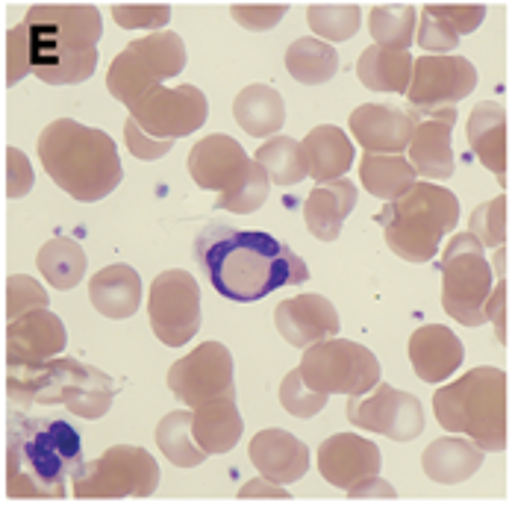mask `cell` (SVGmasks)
<instances>
[{
    "instance_id": "obj_50",
    "label": "cell",
    "mask_w": 512,
    "mask_h": 509,
    "mask_svg": "<svg viewBox=\"0 0 512 509\" xmlns=\"http://www.w3.org/2000/svg\"><path fill=\"white\" fill-rule=\"evenodd\" d=\"M433 15H439V18H445L460 36H468V33H474L483 21H486V6H451V3H445V6H427Z\"/></svg>"
},
{
    "instance_id": "obj_13",
    "label": "cell",
    "mask_w": 512,
    "mask_h": 509,
    "mask_svg": "<svg viewBox=\"0 0 512 509\" xmlns=\"http://www.w3.org/2000/svg\"><path fill=\"white\" fill-rule=\"evenodd\" d=\"M168 389L189 409L215 401L221 395H236V365L233 354L221 342H204L192 354L177 359L168 371Z\"/></svg>"
},
{
    "instance_id": "obj_48",
    "label": "cell",
    "mask_w": 512,
    "mask_h": 509,
    "mask_svg": "<svg viewBox=\"0 0 512 509\" xmlns=\"http://www.w3.org/2000/svg\"><path fill=\"white\" fill-rule=\"evenodd\" d=\"M33 180H36V177H33V165H30L27 153L18 151V148H9V151H6V195H9L12 201L30 195Z\"/></svg>"
},
{
    "instance_id": "obj_45",
    "label": "cell",
    "mask_w": 512,
    "mask_h": 509,
    "mask_svg": "<svg viewBox=\"0 0 512 509\" xmlns=\"http://www.w3.org/2000/svg\"><path fill=\"white\" fill-rule=\"evenodd\" d=\"M112 18L124 30H165L171 21V6L168 3H145V6H112Z\"/></svg>"
},
{
    "instance_id": "obj_32",
    "label": "cell",
    "mask_w": 512,
    "mask_h": 509,
    "mask_svg": "<svg viewBox=\"0 0 512 509\" xmlns=\"http://www.w3.org/2000/svg\"><path fill=\"white\" fill-rule=\"evenodd\" d=\"M412 53L398 48H383L371 45L365 48L357 62L359 83L371 92H386V95H407L412 80Z\"/></svg>"
},
{
    "instance_id": "obj_15",
    "label": "cell",
    "mask_w": 512,
    "mask_h": 509,
    "mask_svg": "<svg viewBox=\"0 0 512 509\" xmlns=\"http://www.w3.org/2000/svg\"><path fill=\"white\" fill-rule=\"evenodd\" d=\"M209 115L206 95L198 86H177L165 89L162 83L154 86L145 98L130 106V118L156 139H183L201 130Z\"/></svg>"
},
{
    "instance_id": "obj_44",
    "label": "cell",
    "mask_w": 512,
    "mask_h": 509,
    "mask_svg": "<svg viewBox=\"0 0 512 509\" xmlns=\"http://www.w3.org/2000/svg\"><path fill=\"white\" fill-rule=\"evenodd\" d=\"M415 42L427 53H451L460 48V33L439 15H433L427 6L421 9V24L415 27Z\"/></svg>"
},
{
    "instance_id": "obj_37",
    "label": "cell",
    "mask_w": 512,
    "mask_h": 509,
    "mask_svg": "<svg viewBox=\"0 0 512 509\" xmlns=\"http://www.w3.org/2000/svg\"><path fill=\"white\" fill-rule=\"evenodd\" d=\"M254 162H259L265 168V174L271 177L274 186H295L301 183L304 177H309L307 171V159H304V148L298 139L292 136H271L259 151H256Z\"/></svg>"
},
{
    "instance_id": "obj_53",
    "label": "cell",
    "mask_w": 512,
    "mask_h": 509,
    "mask_svg": "<svg viewBox=\"0 0 512 509\" xmlns=\"http://www.w3.org/2000/svg\"><path fill=\"white\" fill-rule=\"evenodd\" d=\"M239 501H254V498H268V501H289L292 495L286 492V486L283 483H274V480H268V477H254V480H248L242 489H239V495H236Z\"/></svg>"
},
{
    "instance_id": "obj_7",
    "label": "cell",
    "mask_w": 512,
    "mask_h": 509,
    "mask_svg": "<svg viewBox=\"0 0 512 509\" xmlns=\"http://www.w3.org/2000/svg\"><path fill=\"white\" fill-rule=\"evenodd\" d=\"M15 386H21V398L36 404H65L74 415L89 421L103 418L115 401L112 380L77 359L53 357L42 365L21 368V374L9 371V389Z\"/></svg>"
},
{
    "instance_id": "obj_16",
    "label": "cell",
    "mask_w": 512,
    "mask_h": 509,
    "mask_svg": "<svg viewBox=\"0 0 512 509\" xmlns=\"http://www.w3.org/2000/svg\"><path fill=\"white\" fill-rule=\"evenodd\" d=\"M348 421L365 433H380L392 442H412L424 433L421 401L389 383H377L371 392L351 398Z\"/></svg>"
},
{
    "instance_id": "obj_33",
    "label": "cell",
    "mask_w": 512,
    "mask_h": 509,
    "mask_svg": "<svg viewBox=\"0 0 512 509\" xmlns=\"http://www.w3.org/2000/svg\"><path fill=\"white\" fill-rule=\"evenodd\" d=\"M359 180L362 186L383 201H395L404 192H410L412 183L418 180L410 159L401 153H362L359 159Z\"/></svg>"
},
{
    "instance_id": "obj_46",
    "label": "cell",
    "mask_w": 512,
    "mask_h": 509,
    "mask_svg": "<svg viewBox=\"0 0 512 509\" xmlns=\"http://www.w3.org/2000/svg\"><path fill=\"white\" fill-rule=\"evenodd\" d=\"M27 74H33V65H30V30H27V24H18L6 36V83L18 86Z\"/></svg>"
},
{
    "instance_id": "obj_28",
    "label": "cell",
    "mask_w": 512,
    "mask_h": 509,
    "mask_svg": "<svg viewBox=\"0 0 512 509\" xmlns=\"http://www.w3.org/2000/svg\"><path fill=\"white\" fill-rule=\"evenodd\" d=\"M89 301L101 315L115 318V321L136 315L139 306H142V277H139V271L133 265H127V262L106 265L98 274H92Z\"/></svg>"
},
{
    "instance_id": "obj_1",
    "label": "cell",
    "mask_w": 512,
    "mask_h": 509,
    "mask_svg": "<svg viewBox=\"0 0 512 509\" xmlns=\"http://www.w3.org/2000/svg\"><path fill=\"white\" fill-rule=\"evenodd\" d=\"M195 262L212 289L236 304H254L309 280L307 262L262 230L209 224L195 239Z\"/></svg>"
},
{
    "instance_id": "obj_35",
    "label": "cell",
    "mask_w": 512,
    "mask_h": 509,
    "mask_svg": "<svg viewBox=\"0 0 512 509\" xmlns=\"http://www.w3.org/2000/svg\"><path fill=\"white\" fill-rule=\"evenodd\" d=\"M36 265H39L45 283H51L59 292H71L86 277V251L74 239L56 236V239L42 245V251L36 256Z\"/></svg>"
},
{
    "instance_id": "obj_3",
    "label": "cell",
    "mask_w": 512,
    "mask_h": 509,
    "mask_svg": "<svg viewBox=\"0 0 512 509\" xmlns=\"http://www.w3.org/2000/svg\"><path fill=\"white\" fill-rule=\"evenodd\" d=\"M39 159L53 183L80 204L103 201L124 177L112 136L74 118H56L42 130Z\"/></svg>"
},
{
    "instance_id": "obj_12",
    "label": "cell",
    "mask_w": 512,
    "mask_h": 509,
    "mask_svg": "<svg viewBox=\"0 0 512 509\" xmlns=\"http://www.w3.org/2000/svg\"><path fill=\"white\" fill-rule=\"evenodd\" d=\"M148 315L154 336L168 348H183L201 330V286L183 268H168L151 283Z\"/></svg>"
},
{
    "instance_id": "obj_17",
    "label": "cell",
    "mask_w": 512,
    "mask_h": 509,
    "mask_svg": "<svg viewBox=\"0 0 512 509\" xmlns=\"http://www.w3.org/2000/svg\"><path fill=\"white\" fill-rule=\"evenodd\" d=\"M68 345V333L62 318L48 306L30 309L9 321L6 327V354L9 368H30L59 357Z\"/></svg>"
},
{
    "instance_id": "obj_6",
    "label": "cell",
    "mask_w": 512,
    "mask_h": 509,
    "mask_svg": "<svg viewBox=\"0 0 512 509\" xmlns=\"http://www.w3.org/2000/svg\"><path fill=\"white\" fill-rule=\"evenodd\" d=\"M460 221V201L451 189L415 180L410 192L377 212V224L383 227L386 245L398 259L430 262L439 254L442 239Z\"/></svg>"
},
{
    "instance_id": "obj_27",
    "label": "cell",
    "mask_w": 512,
    "mask_h": 509,
    "mask_svg": "<svg viewBox=\"0 0 512 509\" xmlns=\"http://www.w3.org/2000/svg\"><path fill=\"white\" fill-rule=\"evenodd\" d=\"M242 433H245V421L236 407V395H221L192 409V436L204 448L206 457L233 451Z\"/></svg>"
},
{
    "instance_id": "obj_36",
    "label": "cell",
    "mask_w": 512,
    "mask_h": 509,
    "mask_svg": "<svg viewBox=\"0 0 512 509\" xmlns=\"http://www.w3.org/2000/svg\"><path fill=\"white\" fill-rule=\"evenodd\" d=\"M156 448L177 468H195L206 459V451L192 436V412L174 409L156 424Z\"/></svg>"
},
{
    "instance_id": "obj_24",
    "label": "cell",
    "mask_w": 512,
    "mask_h": 509,
    "mask_svg": "<svg viewBox=\"0 0 512 509\" xmlns=\"http://www.w3.org/2000/svg\"><path fill=\"white\" fill-rule=\"evenodd\" d=\"M465 359L460 336L445 324H424L410 336V362L418 380L445 383Z\"/></svg>"
},
{
    "instance_id": "obj_22",
    "label": "cell",
    "mask_w": 512,
    "mask_h": 509,
    "mask_svg": "<svg viewBox=\"0 0 512 509\" xmlns=\"http://www.w3.org/2000/svg\"><path fill=\"white\" fill-rule=\"evenodd\" d=\"M351 136L368 153H404L410 148L412 121L410 112L392 103H362L351 112Z\"/></svg>"
},
{
    "instance_id": "obj_10",
    "label": "cell",
    "mask_w": 512,
    "mask_h": 509,
    "mask_svg": "<svg viewBox=\"0 0 512 509\" xmlns=\"http://www.w3.org/2000/svg\"><path fill=\"white\" fill-rule=\"evenodd\" d=\"M304 383L324 395L359 398L380 383V359L351 339H324L309 345L298 365Z\"/></svg>"
},
{
    "instance_id": "obj_40",
    "label": "cell",
    "mask_w": 512,
    "mask_h": 509,
    "mask_svg": "<svg viewBox=\"0 0 512 509\" xmlns=\"http://www.w3.org/2000/svg\"><path fill=\"white\" fill-rule=\"evenodd\" d=\"M268 192H271V177L265 174V168L259 162H254L251 174L236 189L218 195L215 209H224V212H233V215H251L268 201Z\"/></svg>"
},
{
    "instance_id": "obj_9",
    "label": "cell",
    "mask_w": 512,
    "mask_h": 509,
    "mask_svg": "<svg viewBox=\"0 0 512 509\" xmlns=\"http://www.w3.org/2000/svg\"><path fill=\"white\" fill-rule=\"evenodd\" d=\"M492 283L486 248L468 230L457 233L442 256V309L462 327H483Z\"/></svg>"
},
{
    "instance_id": "obj_18",
    "label": "cell",
    "mask_w": 512,
    "mask_h": 509,
    "mask_svg": "<svg viewBox=\"0 0 512 509\" xmlns=\"http://www.w3.org/2000/svg\"><path fill=\"white\" fill-rule=\"evenodd\" d=\"M254 168V159L245 148L224 133H212L201 139L189 153V174L204 192H230L236 189Z\"/></svg>"
},
{
    "instance_id": "obj_21",
    "label": "cell",
    "mask_w": 512,
    "mask_h": 509,
    "mask_svg": "<svg viewBox=\"0 0 512 509\" xmlns=\"http://www.w3.org/2000/svg\"><path fill=\"white\" fill-rule=\"evenodd\" d=\"M380 465V448L357 433H336L318 448V471L336 489H348L362 477L380 474Z\"/></svg>"
},
{
    "instance_id": "obj_30",
    "label": "cell",
    "mask_w": 512,
    "mask_h": 509,
    "mask_svg": "<svg viewBox=\"0 0 512 509\" xmlns=\"http://www.w3.org/2000/svg\"><path fill=\"white\" fill-rule=\"evenodd\" d=\"M483 465V448L471 442L468 436H442L430 442V448L421 454L424 474L439 486H460L471 480Z\"/></svg>"
},
{
    "instance_id": "obj_20",
    "label": "cell",
    "mask_w": 512,
    "mask_h": 509,
    "mask_svg": "<svg viewBox=\"0 0 512 509\" xmlns=\"http://www.w3.org/2000/svg\"><path fill=\"white\" fill-rule=\"evenodd\" d=\"M274 324L292 348L307 351L309 345L339 333V312L324 295L309 292L274 306Z\"/></svg>"
},
{
    "instance_id": "obj_34",
    "label": "cell",
    "mask_w": 512,
    "mask_h": 509,
    "mask_svg": "<svg viewBox=\"0 0 512 509\" xmlns=\"http://www.w3.org/2000/svg\"><path fill=\"white\" fill-rule=\"evenodd\" d=\"M286 71L292 74V80H298L304 86H324L339 71V53L330 42H324L318 36H304L289 45Z\"/></svg>"
},
{
    "instance_id": "obj_51",
    "label": "cell",
    "mask_w": 512,
    "mask_h": 509,
    "mask_svg": "<svg viewBox=\"0 0 512 509\" xmlns=\"http://www.w3.org/2000/svg\"><path fill=\"white\" fill-rule=\"evenodd\" d=\"M486 318L495 324L498 342L507 345V283H504V277L495 283V289H492V295L486 301Z\"/></svg>"
},
{
    "instance_id": "obj_52",
    "label": "cell",
    "mask_w": 512,
    "mask_h": 509,
    "mask_svg": "<svg viewBox=\"0 0 512 509\" xmlns=\"http://www.w3.org/2000/svg\"><path fill=\"white\" fill-rule=\"evenodd\" d=\"M345 492H348V498H354V501H362V498H383V501H392V498H398L395 486H392L389 480H383L380 474L362 477L357 483H351Z\"/></svg>"
},
{
    "instance_id": "obj_23",
    "label": "cell",
    "mask_w": 512,
    "mask_h": 509,
    "mask_svg": "<svg viewBox=\"0 0 512 509\" xmlns=\"http://www.w3.org/2000/svg\"><path fill=\"white\" fill-rule=\"evenodd\" d=\"M248 454H251V462L262 477L283 483V486L304 480V474L309 471L307 445L295 433L280 430V427L259 430L251 439Z\"/></svg>"
},
{
    "instance_id": "obj_14",
    "label": "cell",
    "mask_w": 512,
    "mask_h": 509,
    "mask_svg": "<svg viewBox=\"0 0 512 509\" xmlns=\"http://www.w3.org/2000/svg\"><path fill=\"white\" fill-rule=\"evenodd\" d=\"M477 89V68L457 53H427L412 62L407 101L412 112H433L465 101Z\"/></svg>"
},
{
    "instance_id": "obj_29",
    "label": "cell",
    "mask_w": 512,
    "mask_h": 509,
    "mask_svg": "<svg viewBox=\"0 0 512 509\" xmlns=\"http://www.w3.org/2000/svg\"><path fill=\"white\" fill-rule=\"evenodd\" d=\"M304 159H307L309 177L315 183H324V180H339L351 171L354 159H357V148L351 142V136L336 127V124H318L312 127L304 142Z\"/></svg>"
},
{
    "instance_id": "obj_31",
    "label": "cell",
    "mask_w": 512,
    "mask_h": 509,
    "mask_svg": "<svg viewBox=\"0 0 512 509\" xmlns=\"http://www.w3.org/2000/svg\"><path fill=\"white\" fill-rule=\"evenodd\" d=\"M233 118L236 124L254 136V139H271L280 133V127L286 124V101L274 86L254 83L245 86L236 101H233Z\"/></svg>"
},
{
    "instance_id": "obj_43",
    "label": "cell",
    "mask_w": 512,
    "mask_h": 509,
    "mask_svg": "<svg viewBox=\"0 0 512 509\" xmlns=\"http://www.w3.org/2000/svg\"><path fill=\"white\" fill-rule=\"evenodd\" d=\"M48 292H45V286L42 283H36L33 277H27V274H12L9 280H6V318L12 321V318H18V315H24V312H30V309H42V306H48Z\"/></svg>"
},
{
    "instance_id": "obj_8",
    "label": "cell",
    "mask_w": 512,
    "mask_h": 509,
    "mask_svg": "<svg viewBox=\"0 0 512 509\" xmlns=\"http://www.w3.org/2000/svg\"><path fill=\"white\" fill-rule=\"evenodd\" d=\"M186 45L174 30H154L118 53L106 71V89L127 109L154 86L177 77L186 68Z\"/></svg>"
},
{
    "instance_id": "obj_42",
    "label": "cell",
    "mask_w": 512,
    "mask_h": 509,
    "mask_svg": "<svg viewBox=\"0 0 512 509\" xmlns=\"http://www.w3.org/2000/svg\"><path fill=\"white\" fill-rule=\"evenodd\" d=\"M327 398H330V395L309 389L298 368L289 371V374L283 377V383H280V404H283V409H286L289 415H295V418H312V415H318L321 409L330 404Z\"/></svg>"
},
{
    "instance_id": "obj_25",
    "label": "cell",
    "mask_w": 512,
    "mask_h": 509,
    "mask_svg": "<svg viewBox=\"0 0 512 509\" xmlns=\"http://www.w3.org/2000/svg\"><path fill=\"white\" fill-rule=\"evenodd\" d=\"M465 139L474 156L486 171L498 177L501 186H507V112L498 101H480L465 127Z\"/></svg>"
},
{
    "instance_id": "obj_47",
    "label": "cell",
    "mask_w": 512,
    "mask_h": 509,
    "mask_svg": "<svg viewBox=\"0 0 512 509\" xmlns=\"http://www.w3.org/2000/svg\"><path fill=\"white\" fill-rule=\"evenodd\" d=\"M124 142H127V151L133 153L136 159H142V162L162 159L165 153L174 148V139H156L151 133H145L133 118H127V124H124Z\"/></svg>"
},
{
    "instance_id": "obj_11",
    "label": "cell",
    "mask_w": 512,
    "mask_h": 509,
    "mask_svg": "<svg viewBox=\"0 0 512 509\" xmlns=\"http://www.w3.org/2000/svg\"><path fill=\"white\" fill-rule=\"evenodd\" d=\"M159 486V465L156 459L136 445H115L106 448L101 457L83 462L74 477L71 489L74 498H151Z\"/></svg>"
},
{
    "instance_id": "obj_4",
    "label": "cell",
    "mask_w": 512,
    "mask_h": 509,
    "mask_svg": "<svg viewBox=\"0 0 512 509\" xmlns=\"http://www.w3.org/2000/svg\"><path fill=\"white\" fill-rule=\"evenodd\" d=\"M83 465V448L65 421H27L12 430L6 451L9 498H62L68 477Z\"/></svg>"
},
{
    "instance_id": "obj_41",
    "label": "cell",
    "mask_w": 512,
    "mask_h": 509,
    "mask_svg": "<svg viewBox=\"0 0 512 509\" xmlns=\"http://www.w3.org/2000/svg\"><path fill=\"white\" fill-rule=\"evenodd\" d=\"M468 233L486 251L504 248V242H507V195H498V198L477 206L468 218Z\"/></svg>"
},
{
    "instance_id": "obj_5",
    "label": "cell",
    "mask_w": 512,
    "mask_h": 509,
    "mask_svg": "<svg viewBox=\"0 0 512 509\" xmlns=\"http://www.w3.org/2000/svg\"><path fill=\"white\" fill-rule=\"evenodd\" d=\"M436 421L448 433L468 436L483 454L507 448V374L498 365H477L433 395Z\"/></svg>"
},
{
    "instance_id": "obj_49",
    "label": "cell",
    "mask_w": 512,
    "mask_h": 509,
    "mask_svg": "<svg viewBox=\"0 0 512 509\" xmlns=\"http://www.w3.org/2000/svg\"><path fill=\"white\" fill-rule=\"evenodd\" d=\"M233 21L242 24L245 30L251 33H265V30H274L283 15H286V6H233L230 9Z\"/></svg>"
},
{
    "instance_id": "obj_39",
    "label": "cell",
    "mask_w": 512,
    "mask_h": 509,
    "mask_svg": "<svg viewBox=\"0 0 512 509\" xmlns=\"http://www.w3.org/2000/svg\"><path fill=\"white\" fill-rule=\"evenodd\" d=\"M307 21L312 33L324 42H348L359 33V6H309Z\"/></svg>"
},
{
    "instance_id": "obj_26",
    "label": "cell",
    "mask_w": 512,
    "mask_h": 509,
    "mask_svg": "<svg viewBox=\"0 0 512 509\" xmlns=\"http://www.w3.org/2000/svg\"><path fill=\"white\" fill-rule=\"evenodd\" d=\"M357 198L359 189L345 177L318 183L304 204V221H307L309 233L321 242H336L348 215L357 206Z\"/></svg>"
},
{
    "instance_id": "obj_2",
    "label": "cell",
    "mask_w": 512,
    "mask_h": 509,
    "mask_svg": "<svg viewBox=\"0 0 512 509\" xmlns=\"http://www.w3.org/2000/svg\"><path fill=\"white\" fill-rule=\"evenodd\" d=\"M24 24L30 30V65L42 83L77 86L95 74L103 36L95 6H33Z\"/></svg>"
},
{
    "instance_id": "obj_19",
    "label": "cell",
    "mask_w": 512,
    "mask_h": 509,
    "mask_svg": "<svg viewBox=\"0 0 512 509\" xmlns=\"http://www.w3.org/2000/svg\"><path fill=\"white\" fill-rule=\"evenodd\" d=\"M427 118H421L412 130L410 139V162L418 177L424 180H451L454 177V145H451V133L457 124V109L445 106V109H433L424 112Z\"/></svg>"
},
{
    "instance_id": "obj_38",
    "label": "cell",
    "mask_w": 512,
    "mask_h": 509,
    "mask_svg": "<svg viewBox=\"0 0 512 509\" xmlns=\"http://www.w3.org/2000/svg\"><path fill=\"white\" fill-rule=\"evenodd\" d=\"M415 27H418V12L412 6H374L368 12V33L374 45L383 48H398L410 51L415 42Z\"/></svg>"
}]
</instances>
